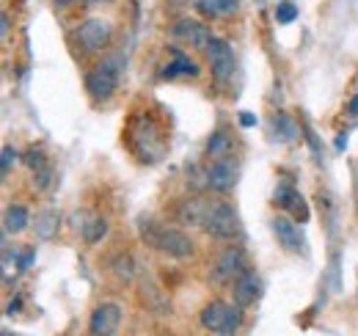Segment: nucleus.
<instances>
[{
    "mask_svg": "<svg viewBox=\"0 0 358 336\" xmlns=\"http://www.w3.org/2000/svg\"><path fill=\"white\" fill-rule=\"evenodd\" d=\"M138 232H141V240L149 243L152 248L169 253L174 259H185L193 253V243L185 232H179L174 226H166V223H157L155 218H141L138 220Z\"/></svg>",
    "mask_w": 358,
    "mask_h": 336,
    "instance_id": "obj_1",
    "label": "nucleus"
},
{
    "mask_svg": "<svg viewBox=\"0 0 358 336\" xmlns=\"http://www.w3.org/2000/svg\"><path fill=\"white\" fill-rule=\"evenodd\" d=\"M201 229L218 240H234V234L240 232V220L237 212L231 210L221 199H204V210H201Z\"/></svg>",
    "mask_w": 358,
    "mask_h": 336,
    "instance_id": "obj_2",
    "label": "nucleus"
},
{
    "mask_svg": "<svg viewBox=\"0 0 358 336\" xmlns=\"http://www.w3.org/2000/svg\"><path fill=\"white\" fill-rule=\"evenodd\" d=\"M122 69H124V58L122 55L102 58L89 75H86V91H89L94 99H110L113 91L119 88Z\"/></svg>",
    "mask_w": 358,
    "mask_h": 336,
    "instance_id": "obj_3",
    "label": "nucleus"
},
{
    "mask_svg": "<svg viewBox=\"0 0 358 336\" xmlns=\"http://www.w3.org/2000/svg\"><path fill=\"white\" fill-rule=\"evenodd\" d=\"M122 306L113 303V300H105L99 303L94 312H91V320H89V334L91 336H116V331L122 328Z\"/></svg>",
    "mask_w": 358,
    "mask_h": 336,
    "instance_id": "obj_4",
    "label": "nucleus"
},
{
    "mask_svg": "<svg viewBox=\"0 0 358 336\" xmlns=\"http://www.w3.org/2000/svg\"><path fill=\"white\" fill-rule=\"evenodd\" d=\"M110 36H113V25L108 20H102V17H91V20H86L78 28V42H80L83 50H89V52L108 47Z\"/></svg>",
    "mask_w": 358,
    "mask_h": 336,
    "instance_id": "obj_5",
    "label": "nucleus"
},
{
    "mask_svg": "<svg viewBox=\"0 0 358 336\" xmlns=\"http://www.w3.org/2000/svg\"><path fill=\"white\" fill-rule=\"evenodd\" d=\"M245 270V251L240 246H229L213 265V279L215 281H234Z\"/></svg>",
    "mask_w": 358,
    "mask_h": 336,
    "instance_id": "obj_6",
    "label": "nucleus"
},
{
    "mask_svg": "<svg viewBox=\"0 0 358 336\" xmlns=\"http://www.w3.org/2000/svg\"><path fill=\"white\" fill-rule=\"evenodd\" d=\"M204 52H207V61H210V69H213L215 80H229L234 75V52L224 39L215 36Z\"/></svg>",
    "mask_w": 358,
    "mask_h": 336,
    "instance_id": "obj_7",
    "label": "nucleus"
},
{
    "mask_svg": "<svg viewBox=\"0 0 358 336\" xmlns=\"http://www.w3.org/2000/svg\"><path fill=\"white\" fill-rule=\"evenodd\" d=\"M174 36L185 39L187 44H193L196 50H207L210 42L215 39V36H213V31H210L207 25L196 22V20H179L177 25H174Z\"/></svg>",
    "mask_w": 358,
    "mask_h": 336,
    "instance_id": "obj_8",
    "label": "nucleus"
},
{
    "mask_svg": "<svg viewBox=\"0 0 358 336\" xmlns=\"http://www.w3.org/2000/svg\"><path fill=\"white\" fill-rule=\"evenodd\" d=\"M207 185L213 188V190H218V193H226V190H231L234 188V182H237V166L224 158V160H215L213 166L207 168Z\"/></svg>",
    "mask_w": 358,
    "mask_h": 336,
    "instance_id": "obj_9",
    "label": "nucleus"
},
{
    "mask_svg": "<svg viewBox=\"0 0 358 336\" xmlns=\"http://www.w3.org/2000/svg\"><path fill=\"white\" fill-rule=\"evenodd\" d=\"M259 284H262V281H259V276H257L254 270H248V267H245V270L234 279V287H231L234 303H237V306H243V309H245V306H251V303L259 298Z\"/></svg>",
    "mask_w": 358,
    "mask_h": 336,
    "instance_id": "obj_10",
    "label": "nucleus"
},
{
    "mask_svg": "<svg viewBox=\"0 0 358 336\" xmlns=\"http://www.w3.org/2000/svg\"><path fill=\"white\" fill-rule=\"evenodd\" d=\"M273 232H275V237H278V243L287 248V251H301L303 248V234H301V229L287 218V215H275L273 218Z\"/></svg>",
    "mask_w": 358,
    "mask_h": 336,
    "instance_id": "obj_11",
    "label": "nucleus"
},
{
    "mask_svg": "<svg viewBox=\"0 0 358 336\" xmlns=\"http://www.w3.org/2000/svg\"><path fill=\"white\" fill-rule=\"evenodd\" d=\"M231 309H234V306H229L224 300H210V303L201 309V326H204L207 331L218 334L226 326V320L231 317Z\"/></svg>",
    "mask_w": 358,
    "mask_h": 336,
    "instance_id": "obj_12",
    "label": "nucleus"
},
{
    "mask_svg": "<svg viewBox=\"0 0 358 336\" xmlns=\"http://www.w3.org/2000/svg\"><path fill=\"white\" fill-rule=\"evenodd\" d=\"M28 223H31L28 207H22V204H8L6 207V212H3V229H6V234H20V232L28 229Z\"/></svg>",
    "mask_w": 358,
    "mask_h": 336,
    "instance_id": "obj_13",
    "label": "nucleus"
},
{
    "mask_svg": "<svg viewBox=\"0 0 358 336\" xmlns=\"http://www.w3.org/2000/svg\"><path fill=\"white\" fill-rule=\"evenodd\" d=\"M182 75H199V66L185 55V52H179V50H171V61L166 64V69H163V78H182Z\"/></svg>",
    "mask_w": 358,
    "mask_h": 336,
    "instance_id": "obj_14",
    "label": "nucleus"
},
{
    "mask_svg": "<svg viewBox=\"0 0 358 336\" xmlns=\"http://www.w3.org/2000/svg\"><path fill=\"white\" fill-rule=\"evenodd\" d=\"M25 166L36 174V176H34V179H36V188H39V190H45L47 185H50V176H52V168H50L45 155H42V152H36V149H31V152L25 155Z\"/></svg>",
    "mask_w": 358,
    "mask_h": 336,
    "instance_id": "obj_15",
    "label": "nucleus"
},
{
    "mask_svg": "<svg viewBox=\"0 0 358 336\" xmlns=\"http://www.w3.org/2000/svg\"><path fill=\"white\" fill-rule=\"evenodd\" d=\"M78 229H80L86 243H99L108 234V220L102 215H96V212H86V220L78 223Z\"/></svg>",
    "mask_w": 358,
    "mask_h": 336,
    "instance_id": "obj_16",
    "label": "nucleus"
},
{
    "mask_svg": "<svg viewBox=\"0 0 358 336\" xmlns=\"http://www.w3.org/2000/svg\"><path fill=\"white\" fill-rule=\"evenodd\" d=\"M301 196H298V190L295 188H289V185H278L275 188V193H273V202L278 204V207H284V210H298L301 212V218L306 220L309 218V210L303 207V202H298Z\"/></svg>",
    "mask_w": 358,
    "mask_h": 336,
    "instance_id": "obj_17",
    "label": "nucleus"
},
{
    "mask_svg": "<svg viewBox=\"0 0 358 336\" xmlns=\"http://www.w3.org/2000/svg\"><path fill=\"white\" fill-rule=\"evenodd\" d=\"M270 132H273V141H281V144H289L298 138V125L287 116V113H275L270 119Z\"/></svg>",
    "mask_w": 358,
    "mask_h": 336,
    "instance_id": "obj_18",
    "label": "nucleus"
},
{
    "mask_svg": "<svg viewBox=\"0 0 358 336\" xmlns=\"http://www.w3.org/2000/svg\"><path fill=\"white\" fill-rule=\"evenodd\" d=\"M196 11L215 20V17H226L231 11H237V0H196Z\"/></svg>",
    "mask_w": 358,
    "mask_h": 336,
    "instance_id": "obj_19",
    "label": "nucleus"
},
{
    "mask_svg": "<svg viewBox=\"0 0 358 336\" xmlns=\"http://www.w3.org/2000/svg\"><path fill=\"white\" fill-rule=\"evenodd\" d=\"M231 155V138L226 132H213L207 141V158L210 160H224Z\"/></svg>",
    "mask_w": 358,
    "mask_h": 336,
    "instance_id": "obj_20",
    "label": "nucleus"
},
{
    "mask_svg": "<svg viewBox=\"0 0 358 336\" xmlns=\"http://www.w3.org/2000/svg\"><path fill=\"white\" fill-rule=\"evenodd\" d=\"M36 237L39 240H52L55 232H58V212L55 210H45L36 215Z\"/></svg>",
    "mask_w": 358,
    "mask_h": 336,
    "instance_id": "obj_21",
    "label": "nucleus"
},
{
    "mask_svg": "<svg viewBox=\"0 0 358 336\" xmlns=\"http://www.w3.org/2000/svg\"><path fill=\"white\" fill-rule=\"evenodd\" d=\"M240 323H243V306H234L231 309V317L226 320V326L218 331V336H234L237 328H240Z\"/></svg>",
    "mask_w": 358,
    "mask_h": 336,
    "instance_id": "obj_22",
    "label": "nucleus"
},
{
    "mask_svg": "<svg viewBox=\"0 0 358 336\" xmlns=\"http://www.w3.org/2000/svg\"><path fill=\"white\" fill-rule=\"evenodd\" d=\"M295 17H298V8H295L292 3H278V6H275V20H278L281 25L295 22Z\"/></svg>",
    "mask_w": 358,
    "mask_h": 336,
    "instance_id": "obj_23",
    "label": "nucleus"
},
{
    "mask_svg": "<svg viewBox=\"0 0 358 336\" xmlns=\"http://www.w3.org/2000/svg\"><path fill=\"white\" fill-rule=\"evenodd\" d=\"M14 149L11 146H3V158H0V166H3V174H8V168H11V163H14Z\"/></svg>",
    "mask_w": 358,
    "mask_h": 336,
    "instance_id": "obj_24",
    "label": "nucleus"
},
{
    "mask_svg": "<svg viewBox=\"0 0 358 336\" xmlns=\"http://www.w3.org/2000/svg\"><path fill=\"white\" fill-rule=\"evenodd\" d=\"M34 256H36L34 248H28V251L22 253V256H20V270H28V267H31V262H34Z\"/></svg>",
    "mask_w": 358,
    "mask_h": 336,
    "instance_id": "obj_25",
    "label": "nucleus"
},
{
    "mask_svg": "<svg viewBox=\"0 0 358 336\" xmlns=\"http://www.w3.org/2000/svg\"><path fill=\"white\" fill-rule=\"evenodd\" d=\"M240 125L254 127V125H257V116H254V113H240Z\"/></svg>",
    "mask_w": 358,
    "mask_h": 336,
    "instance_id": "obj_26",
    "label": "nucleus"
},
{
    "mask_svg": "<svg viewBox=\"0 0 358 336\" xmlns=\"http://www.w3.org/2000/svg\"><path fill=\"white\" fill-rule=\"evenodd\" d=\"M345 146H348V132H339V135H336V149L342 152Z\"/></svg>",
    "mask_w": 358,
    "mask_h": 336,
    "instance_id": "obj_27",
    "label": "nucleus"
},
{
    "mask_svg": "<svg viewBox=\"0 0 358 336\" xmlns=\"http://www.w3.org/2000/svg\"><path fill=\"white\" fill-rule=\"evenodd\" d=\"M20 303H22V300H20V298H14V300L8 303V309H6V312H8V314H14V312H20Z\"/></svg>",
    "mask_w": 358,
    "mask_h": 336,
    "instance_id": "obj_28",
    "label": "nucleus"
},
{
    "mask_svg": "<svg viewBox=\"0 0 358 336\" xmlns=\"http://www.w3.org/2000/svg\"><path fill=\"white\" fill-rule=\"evenodd\" d=\"M348 111H350L353 116H358V97H353V99H350V105H348Z\"/></svg>",
    "mask_w": 358,
    "mask_h": 336,
    "instance_id": "obj_29",
    "label": "nucleus"
},
{
    "mask_svg": "<svg viewBox=\"0 0 358 336\" xmlns=\"http://www.w3.org/2000/svg\"><path fill=\"white\" fill-rule=\"evenodd\" d=\"M58 3H66V0H58ZM86 3H110V0H86Z\"/></svg>",
    "mask_w": 358,
    "mask_h": 336,
    "instance_id": "obj_30",
    "label": "nucleus"
}]
</instances>
